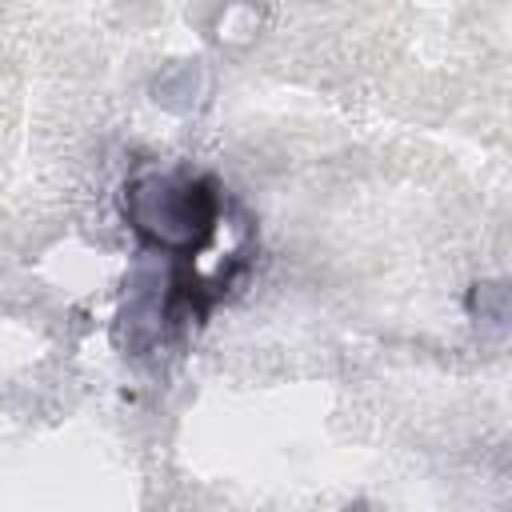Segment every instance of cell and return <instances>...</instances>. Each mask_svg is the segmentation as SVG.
<instances>
[{
	"instance_id": "6da1fadb",
	"label": "cell",
	"mask_w": 512,
	"mask_h": 512,
	"mask_svg": "<svg viewBox=\"0 0 512 512\" xmlns=\"http://www.w3.org/2000/svg\"><path fill=\"white\" fill-rule=\"evenodd\" d=\"M220 188L208 172L192 168H148L124 184L120 212L128 228L148 244L168 252L176 264H192L208 248L220 224Z\"/></svg>"
}]
</instances>
